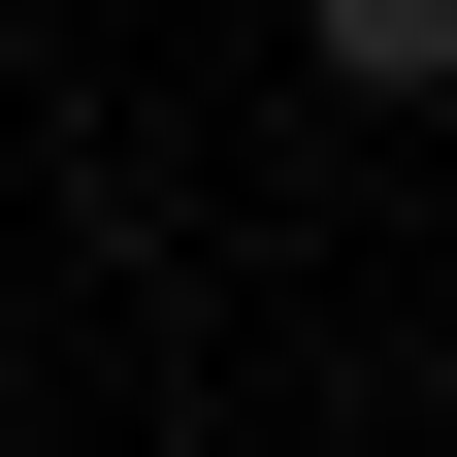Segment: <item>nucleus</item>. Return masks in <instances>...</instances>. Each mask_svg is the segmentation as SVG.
<instances>
[{"instance_id":"f257e3e1","label":"nucleus","mask_w":457,"mask_h":457,"mask_svg":"<svg viewBox=\"0 0 457 457\" xmlns=\"http://www.w3.org/2000/svg\"><path fill=\"white\" fill-rule=\"evenodd\" d=\"M327 66L360 98H457V0H327Z\"/></svg>"}]
</instances>
